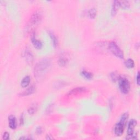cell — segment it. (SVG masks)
I'll return each instance as SVG.
<instances>
[{"label":"cell","mask_w":140,"mask_h":140,"mask_svg":"<svg viewBox=\"0 0 140 140\" xmlns=\"http://www.w3.org/2000/svg\"><path fill=\"white\" fill-rule=\"evenodd\" d=\"M50 66V61L47 59H44L39 61L35 67V75L37 77L43 75L47 71Z\"/></svg>","instance_id":"obj_1"},{"label":"cell","mask_w":140,"mask_h":140,"mask_svg":"<svg viewBox=\"0 0 140 140\" xmlns=\"http://www.w3.org/2000/svg\"><path fill=\"white\" fill-rule=\"evenodd\" d=\"M108 49L111 52L119 59L124 58V53L121 49L119 47L117 44L114 42H112L108 44Z\"/></svg>","instance_id":"obj_2"},{"label":"cell","mask_w":140,"mask_h":140,"mask_svg":"<svg viewBox=\"0 0 140 140\" xmlns=\"http://www.w3.org/2000/svg\"><path fill=\"white\" fill-rule=\"evenodd\" d=\"M137 125V121L135 119H131L130 121L128 126V131L127 134L128 137L127 139H137V135L134 134V130Z\"/></svg>","instance_id":"obj_3"},{"label":"cell","mask_w":140,"mask_h":140,"mask_svg":"<svg viewBox=\"0 0 140 140\" xmlns=\"http://www.w3.org/2000/svg\"><path fill=\"white\" fill-rule=\"evenodd\" d=\"M119 89H120L121 92L123 94H126L129 92L130 89V84L129 80L125 77L120 78L119 79Z\"/></svg>","instance_id":"obj_4"},{"label":"cell","mask_w":140,"mask_h":140,"mask_svg":"<svg viewBox=\"0 0 140 140\" xmlns=\"http://www.w3.org/2000/svg\"><path fill=\"white\" fill-rule=\"evenodd\" d=\"M41 19H42V14H41V13L38 11L35 12L30 18L28 26L30 28L34 27L35 26H36L39 24Z\"/></svg>","instance_id":"obj_5"},{"label":"cell","mask_w":140,"mask_h":140,"mask_svg":"<svg viewBox=\"0 0 140 140\" xmlns=\"http://www.w3.org/2000/svg\"><path fill=\"white\" fill-rule=\"evenodd\" d=\"M86 88L85 87H77L76 88H74V89H72L70 90L67 95L69 96H74L76 95L79 94H81V93L84 92L86 91Z\"/></svg>","instance_id":"obj_6"},{"label":"cell","mask_w":140,"mask_h":140,"mask_svg":"<svg viewBox=\"0 0 140 140\" xmlns=\"http://www.w3.org/2000/svg\"><path fill=\"white\" fill-rule=\"evenodd\" d=\"M124 128H125V126L119 122L116 124L115 127V133L116 135L117 136H122L124 132Z\"/></svg>","instance_id":"obj_7"},{"label":"cell","mask_w":140,"mask_h":140,"mask_svg":"<svg viewBox=\"0 0 140 140\" xmlns=\"http://www.w3.org/2000/svg\"><path fill=\"white\" fill-rule=\"evenodd\" d=\"M36 91V86L35 85H32L26 90H24V91L22 92L20 94H19V96H28L32 94L33 93H34Z\"/></svg>","instance_id":"obj_8"},{"label":"cell","mask_w":140,"mask_h":140,"mask_svg":"<svg viewBox=\"0 0 140 140\" xmlns=\"http://www.w3.org/2000/svg\"><path fill=\"white\" fill-rule=\"evenodd\" d=\"M31 41H32V43L36 49H41L42 48V46H43L42 43L41 42V41L36 39L34 35L32 36Z\"/></svg>","instance_id":"obj_9"},{"label":"cell","mask_w":140,"mask_h":140,"mask_svg":"<svg viewBox=\"0 0 140 140\" xmlns=\"http://www.w3.org/2000/svg\"><path fill=\"white\" fill-rule=\"evenodd\" d=\"M8 122H9V126L10 128L12 129H15L17 128V123H16V119L15 117L11 115L8 117Z\"/></svg>","instance_id":"obj_10"},{"label":"cell","mask_w":140,"mask_h":140,"mask_svg":"<svg viewBox=\"0 0 140 140\" xmlns=\"http://www.w3.org/2000/svg\"><path fill=\"white\" fill-rule=\"evenodd\" d=\"M25 58L26 59V61H27V63L29 64H32L33 63L34 60V58L33 55L31 53V52H30L29 50H26L25 53Z\"/></svg>","instance_id":"obj_11"},{"label":"cell","mask_w":140,"mask_h":140,"mask_svg":"<svg viewBox=\"0 0 140 140\" xmlns=\"http://www.w3.org/2000/svg\"><path fill=\"white\" fill-rule=\"evenodd\" d=\"M119 7H120V6H119V2L118 1H114L112 4V7L111 10V14L112 15H115L116 14Z\"/></svg>","instance_id":"obj_12"},{"label":"cell","mask_w":140,"mask_h":140,"mask_svg":"<svg viewBox=\"0 0 140 140\" xmlns=\"http://www.w3.org/2000/svg\"><path fill=\"white\" fill-rule=\"evenodd\" d=\"M30 83V77L29 76H25L23 78L21 82V86L23 88H26L27 87Z\"/></svg>","instance_id":"obj_13"},{"label":"cell","mask_w":140,"mask_h":140,"mask_svg":"<svg viewBox=\"0 0 140 140\" xmlns=\"http://www.w3.org/2000/svg\"><path fill=\"white\" fill-rule=\"evenodd\" d=\"M128 117H129L128 113H125L123 114V115L122 116V117L121 118L120 121H119V122H120L121 123H122L124 126H125L126 125Z\"/></svg>","instance_id":"obj_14"},{"label":"cell","mask_w":140,"mask_h":140,"mask_svg":"<svg viewBox=\"0 0 140 140\" xmlns=\"http://www.w3.org/2000/svg\"><path fill=\"white\" fill-rule=\"evenodd\" d=\"M37 110V105L36 103H33L31 105H30L28 108V113L30 115H34Z\"/></svg>","instance_id":"obj_15"},{"label":"cell","mask_w":140,"mask_h":140,"mask_svg":"<svg viewBox=\"0 0 140 140\" xmlns=\"http://www.w3.org/2000/svg\"><path fill=\"white\" fill-rule=\"evenodd\" d=\"M81 75L86 79H91L93 77V75L91 73L86 71H82L81 72Z\"/></svg>","instance_id":"obj_16"},{"label":"cell","mask_w":140,"mask_h":140,"mask_svg":"<svg viewBox=\"0 0 140 140\" xmlns=\"http://www.w3.org/2000/svg\"><path fill=\"white\" fill-rule=\"evenodd\" d=\"M48 33H49L50 37L51 39V41H52L54 46V47H56V46H57V44H58V39H57L55 35L53 34V32H51V31H49Z\"/></svg>","instance_id":"obj_17"},{"label":"cell","mask_w":140,"mask_h":140,"mask_svg":"<svg viewBox=\"0 0 140 140\" xmlns=\"http://www.w3.org/2000/svg\"><path fill=\"white\" fill-rule=\"evenodd\" d=\"M97 13V11L96 8H92L90 9H89V11H88V17H89L90 19H94Z\"/></svg>","instance_id":"obj_18"},{"label":"cell","mask_w":140,"mask_h":140,"mask_svg":"<svg viewBox=\"0 0 140 140\" xmlns=\"http://www.w3.org/2000/svg\"><path fill=\"white\" fill-rule=\"evenodd\" d=\"M125 65L128 69H132L135 66V63L132 59H128L125 62Z\"/></svg>","instance_id":"obj_19"},{"label":"cell","mask_w":140,"mask_h":140,"mask_svg":"<svg viewBox=\"0 0 140 140\" xmlns=\"http://www.w3.org/2000/svg\"><path fill=\"white\" fill-rule=\"evenodd\" d=\"M119 6L124 9H128L130 7V3L129 1H119Z\"/></svg>","instance_id":"obj_20"},{"label":"cell","mask_w":140,"mask_h":140,"mask_svg":"<svg viewBox=\"0 0 140 140\" xmlns=\"http://www.w3.org/2000/svg\"><path fill=\"white\" fill-rule=\"evenodd\" d=\"M67 63H68V60H67V59L64 58H61L58 61L59 65L61 66H66L67 64Z\"/></svg>","instance_id":"obj_21"},{"label":"cell","mask_w":140,"mask_h":140,"mask_svg":"<svg viewBox=\"0 0 140 140\" xmlns=\"http://www.w3.org/2000/svg\"><path fill=\"white\" fill-rule=\"evenodd\" d=\"M111 78L112 79V80L115 82L118 80H119V79H120V78H121L116 73V72H113V73H112L111 75Z\"/></svg>","instance_id":"obj_22"},{"label":"cell","mask_w":140,"mask_h":140,"mask_svg":"<svg viewBox=\"0 0 140 140\" xmlns=\"http://www.w3.org/2000/svg\"><path fill=\"white\" fill-rule=\"evenodd\" d=\"M2 138L3 139H8L9 138V134L7 132H5L3 135Z\"/></svg>","instance_id":"obj_23"},{"label":"cell","mask_w":140,"mask_h":140,"mask_svg":"<svg viewBox=\"0 0 140 140\" xmlns=\"http://www.w3.org/2000/svg\"><path fill=\"white\" fill-rule=\"evenodd\" d=\"M136 78V83H137V85H139V72H138Z\"/></svg>","instance_id":"obj_24"},{"label":"cell","mask_w":140,"mask_h":140,"mask_svg":"<svg viewBox=\"0 0 140 140\" xmlns=\"http://www.w3.org/2000/svg\"><path fill=\"white\" fill-rule=\"evenodd\" d=\"M36 132H37L38 134H41L42 132V129L41 128V127H38L36 129Z\"/></svg>","instance_id":"obj_25"}]
</instances>
